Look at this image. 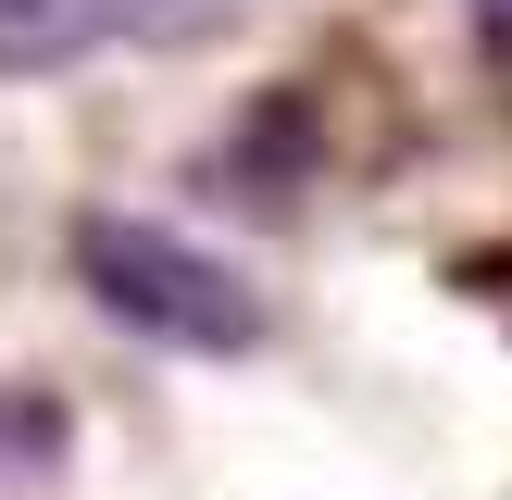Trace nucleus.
I'll return each mask as SVG.
<instances>
[{
    "instance_id": "f257e3e1",
    "label": "nucleus",
    "mask_w": 512,
    "mask_h": 500,
    "mask_svg": "<svg viewBox=\"0 0 512 500\" xmlns=\"http://www.w3.org/2000/svg\"><path fill=\"white\" fill-rule=\"evenodd\" d=\"M75 288L150 350H200V363H238L263 350V288H250L225 250L175 238L150 213H88L75 225Z\"/></svg>"
},
{
    "instance_id": "f03ea898",
    "label": "nucleus",
    "mask_w": 512,
    "mask_h": 500,
    "mask_svg": "<svg viewBox=\"0 0 512 500\" xmlns=\"http://www.w3.org/2000/svg\"><path fill=\"white\" fill-rule=\"evenodd\" d=\"M125 0H0V75H63L75 50H113Z\"/></svg>"
},
{
    "instance_id": "7ed1b4c3",
    "label": "nucleus",
    "mask_w": 512,
    "mask_h": 500,
    "mask_svg": "<svg viewBox=\"0 0 512 500\" xmlns=\"http://www.w3.org/2000/svg\"><path fill=\"white\" fill-rule=\"evenodd\" d=\"M63 400L50 388H0V488H50L63 475Z\"/></svg>"
},
{
    "instance_id": "20e7f679",
    "label": "nucleus",
    "mask_w": 512,
    "mask_h": 500,
    "mask_svg": "<svg viewBox=\"0 0 512 500\" xmlns=\"http://www.w3.org/2000/svg\"><path fill=\"white\" fill-rule=\"evenodd\" d=\"M463 13H475V38H488V63L512 75V0H463Z\"/></svg>"
}]
</instances>
